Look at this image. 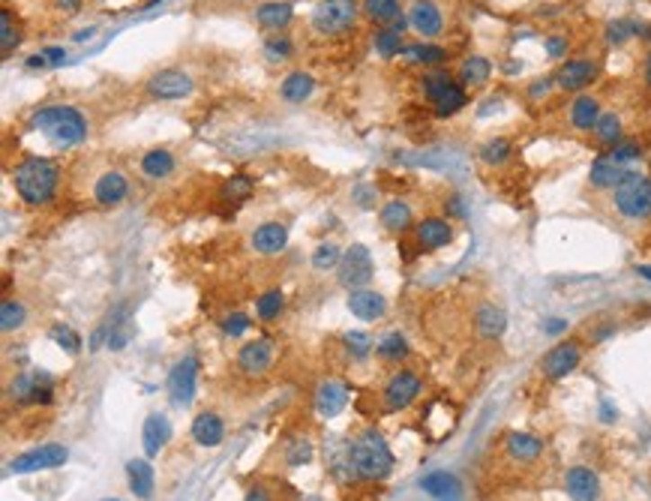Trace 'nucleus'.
<instances>
[{"label": "nucleus", "mask_w": 651, "mask_h": 501, "mask_svg": "<svg viewBox=\"0 0 651 501\" xmlns=\"http://www.w3.org/2000/svg\"><path fill=\"white\" fill-rule=\"evenodd\" d=\"M24 132L40 136L42 141H49L51 148H78L82 141H87V121L76 105H40L33 109V114L24 123Z\"/></svg>", "instance_id": "obj_1"}, {"label": "nucleus", "mask_w": 651, "mask_h": 501, "mask_svg": "<svg viewBox=\"0 0 651 501\" xmlns=\"http://www.w3.org/2000/svg\"><path fill=\"white\" fill-rule=\"evenodd\" d=\"M13 190L15 195L28 204V208H42L58 195L60 186V166L49 157H24L22 163L13 168Z\"/></svg>", "instance_id": "obj_2"}, {"label": "nucleus", "mask_w": 651, "mask_h": 501, "mask_svg": "<svg viewBox=\"0 0 651 501\" xmlns=\"http://www.w3.org/2000/svg\"><path fill=\"white\" fill-rule=\"evenodd\" d=\"M349 462L358 478L367 480H385L394 471V453H390L388 442L381 438L376 429H367L352 442L349 447Z\"/></svg>", "instance_id": "obj_3"}, {"label": "nucleus", "mask_w": 651, "mask_h": 501, "mask_svg": "<svg viewBox=\"0 0 651 501\" xmlns=\"http://www.w3.org/2000/svg\"><path fill=\"white\" fill-rule=\"evenodd\" d=\"M610 204L615 217L624 222H648L651 219V177L639 172H628L610 190Z\"/></svg>", "instance_id": "obj_4"}, {"label": "nucleus", "mask_w": 651, "mask_h": 501, "mask_svg": "<svg viewBox=\"0 0 651 501\" xmlns=\"http://www.w3.org/2000/svg\"><path fill=\"white\" fill-rule=\"evenodd\" d=\"M361 19L358 0H318L312 10V28L321 37H343V33L354 31Z\"/></svg>", "instance_id": "obj_5"}, {"label": "nucleus", "mask_w": 651, "mask_h": 501, "mask_svg": "<svg viewBox=\"0 0 651 501\" xmlns=\"http://www.w3.org/2000/svg\"><path fill=\"white\" fill-rule=\"evenodd\" d=\"M583 354H585V345L583 339H561L558 345H552L547 354L540 357V375L547 381H561L567 379L570 372L579 370V363H583Z\"/></svg>", "instance_id": "obj_6"}, {"label": "nucleus", "mask_w": 651, "mask_h": 501, "mask_svg": "<svg viewBox=\"0 0 651 501\" xmlns=\"http://www.w3.org/2000/svg\"><path fill=\"white\" fill-rule=\"evenodd\" d=\"M6 393H10V399L22 402V406H51L55 402V379L42 370L19 372Z\"/></svg>", "instance_id": "obj_7"}, {"label": "nucleus", "mask_w": 651, "mask_h": 501, "mask_svg": "<svg viewBox=\"0 0 651 501\" xmlns=\"http://www.w3.org/2000/svg\"><path fill=\"white\" fill-rule=\"evenodd\" d=\"M340 273V285L349 291L367 289L376 276V262H372V253L363 244H352L349 249H343V262L336 267Z\"/></svg>", "instance_id": "obj_8"}, {"label": "nucleus", "mask_w": 651, "mask_h": 501, "mask_svg": "<svg viewBox=\"0 0 651 501\" xmlns=\"http://www.w3.org/2000/svg\"><path fill=\"white\" fill-rule=\"evenodd\" d=\"M421 390H424V381L415 370H397L388 379L385 390H381V399H385L388 411H403L408 406H415Z\"/></svg>", "instance_id": "obj_9"}, {"label": "nucleus", "mask_w": 651, "mask_h": 501, "mask_svg": "<svg viewBox=\"0 0 651 501\" xmlns=\"http://www.w3.org/2000/svg\"><path fill=\"white\" fill-rule=\"evenodd\" d=\"M145 91L154 96V100L163 103H174V100H186L195 91V82L183 69H159L145 82Z\"/></svg>", "instance_id": "obj_10"}, {"label": "nucleus", "mask_w": 651, "mask_h": 501, "mask_svg": "<svg viewBox=\"0 0 651 501\" xmlns=\"http://www.w3.org/2000/svg\"><path fill=\"white\" fill-rule=\"evenodd\" d=\"M601 76V60L594 58H570L556 69V87L567 94H579L585 91L588 85H594V78Z\"/></svg>", "instance_id": "obj_11"}, {"label": "nucleus", "mask_w": 651, "mask_h": 501, "mask_svg": "<svg viewBox=\"0 0 651 501\" xmlns=\"http://www.w3.org/2000/svg\"><path fill=\"white\" fill-rule=\"evenodd\" d=\"M195 381H199V357L183 354L168 372V393H172L174 406L186 408L195 399Z\"/></svg>", "instance_id": "obj_12"}, {"label": "nucleus", "mask_w": 651, "mask_h": 501, "mask_svg": "<svg viewBox=\"0 0 651 501\" xmlns=\"http://www.w3.org/2000/svg\"><path fill=\"white\" fill-rule=\"evenodd\" d=\"M69 460V451L64 444L58 442H49V444H40L33 447V451L15 456L10 462V471L15 474H31V471H46V469H58V465H64Z\"/></svg>", "instance_id": "obj_13"}, {"label": "nucleus", "mask_w": 651, "mask_h": 501, "mask_svg": "<svg viewBox=\"0 0 651 501\" xmlns=\"http://www.w3.org/2000/svg\"><path fill=\"white\" fill-rule=\"evenodd\" d=\"M412 231H415V246L421 249V253H439V249L450 246L453 235H457L453 222L444 217H424Z\"/></svg>", "instance_id": "obj_14"}, {"label": "nucleus", "mask_w": 651, "mask_h": 501, "mask_svg": "<svg viewBox=\"0 0 651 501\" xmlns=\"http://www.w3.org/2000/svg\"><path fill=\"white\" fill-rule=\"evenodd\" d=\"M502 451L513 465H534L543 456V451H547V444H543V438H538V435L516 433L513 429V433H504Z\"/></svg>", "instance_id": "obj_15"}, {"label": "nucleus", "mask_w": 651, "mask_h": 501, "mask_svg": "<svg viewBox=\"0 0 651 501\" xmlns=\"http://www.w3.org/2000/svg\"><path fill=\"white\" fill-rule=\"evenodd\" d=\"M129 195V177L120 168H105V172L94 181V201L100 208H118Z\"/></svg>", "instance_id": "obj_16"}, {"label": "nucleus", "mask_w": 651, "mask_h": 501, "mask_svg": "<svg viewBox=\"0 0 651 501\" xmlns=\"http://www.w3.org/2000/svg\"><path fill=\"white\" fill-rule=\"evenodd\" d=\"M276 357V345L273 339H253L237 352V370L244 375H264L273 366Z\"/></svg>", "instance_id": "obj_17"}, {"label": "nucleus", "mask_w": 651, "mask_h": 501, "mask_svg": "<svg viewBox=\"0 0 651 501\" xmlns=\"http://www.w3.org/2000/svg\"><path fill=\"white\" fill-rule=\"evenodd\" d=\"M565 492L570 501H601V478L588 465H570L565 471Z\"/></svg>", "instance_id": "obj_18"}, {"label": "nucleus", "mask_w": 651, "mask_h": 501, "mask_svg": "<svg viewBox=\"0 0 651 501\" xmlns=\"http://www.w3.org/2000/svg\"><path fill=\"white\" fill-rule=\"evenodd\" d=\"M471 321H475V334H477L480 339H486V343H495V339H502L504 330H507L504 309L498 307V303H493V300H480L477 307H475V316H471Z\"/></svg>", "instance_id": "obj_19"}, {"label": "nucleus", "mask_w": 651, "mask_h": 501, "mask_svg": "<svg viewBox=\"0 0 651 501\" xmlns=\"http://www.w3.org/2000/svg\"><path fill=\"white\" fill-rule=\"evenodd\" d=\"M408 24H412L421 37H439L444 31V13L435 0H415L412 13H408Z\"/></svg>", "instance_id": "obj_20"}, {"label": "nucleus", "mask_w": 651, "mask_h": 501, "mask_svg": "<svg viewBox=\"0 0 651 501\" xmlns=\"http://www.w3.org/2000/svg\"><path fill=\"white\" fill-rule=\"evenodd\" d=\"M253 249L258 255L271 258V255H280L285 246H289V228L282 226V222H262L255 231H253Z\"/></svg>", "instance_id": "obj_21"}, {"label": "nucleus", "mask_w": 651, "mask_h": 501, "mask_svg": "<svg viewBox=\"0 0 651 501\" xmlns=\"http://www.w3.org/2000/svg\"><path fill=\"white\" fill-rule=\"evenodd\" d=\"M421 489L435 501H459L462 498V483L457 474L450 471H430L421 478Z\"/></svg>", "instance_id": "obj_22"}, {"label": "nucleus", "mask_w": 651, "mask_h": 501, "mask_svg": "<svg viewBox=\"0 0 651 501\" xmlns=\"http://www.w3.org/2000/svg\"><path fill=\"white\" fill-rule=\"evenodd\" d=\"M349 406V388H345L343 381H321L318 390H316V408L321 417H336L340 411Z\"/></svg>", "instance_id": "obj_23"}, {"label": "nucleus", "mask_w": 651, "mask_h": 501, "mask_svg": "<svg viewBox=\"0 0 651 501\" xmlns=\"http://www.w3.org/2000/svg\"><path fill=\"white\" fill-rule=\"evenodd\" d=\"M379 219H381V228H385L388 235H403V231H408L415 226V210L406 199H390V201L381 204Z\"/></svg>", "instance_id": "obj_24"}, {"label": "nucleus", "mask_w": 651, "mask_h": 501, "mask_svg": "<svg viewBox=\"0 0 651 501\" xmlns=\"http://www.w3.org/2000/svg\"><path fill=\"white\" fill-rule=\"evenodd\" d=\"M172 442V420L159 411H150L145 420V429H141V444H145L147 456H156L163 447Z\"/></svg>", "instance_id": "obj_25"}, {"label": "nucleus", "mask_w": 651, "mask_h": 501, "mask_svg": "<svg viewBox=\"0 0 651 501\" xmlns=\"http://www.w3.org/2000/svg\"><path fill=\"white\" fill-rule=\"evenodd\" d=\"M601 114H603V105L592 94H579L576 100L567 105V118L579 132H592L594 123L601 121Z\"/></svg>", "instance_id": "obj_26"}, {"label": "nucleus", "mask_w": 651, "mask_h": 501, "mask_svg": "<svg viewBox=\"0 0 651 501\" xmlns=\"http://www.w3.org/2000/svg\"><path fill=\"white\" fill-rule=\"evenodd\" d=\"M450 58V51L444 46H435V42H415V46H406L399 51V60L412 67H426V69H439L444 60Z\"/></svg>", "instance_id": "obj_27"}, {"label": "nucleus", "mask_w": 651, "mask_h": 501, "mask_svg": "<svg viewBox=\"0 0 651 501\" xmlns=\"http://www.w3.org/2000/svg\"><path fill=\"white\" fill-rule=\"evenodd\" d=\"M349 309L352 316H358L361 321H376L388 312V300L372 289H358V291H349Z\"/></svg>", "instance_id": "obj_28"}, {"label": "nucleus", "mask_w": 651, "mask_h": 501, "mask_svg": "<svg viewBox=\"0 0 651 501\" xmlns=\"http://www.w3.org/2000/svg\"><path fill=\"white\" fill-rule=\"evenodd\" d=\"M222 438H226V424H222V417L217 411H201V415H195L192 420V442L201 444V447H217L222 444Z\"/></svg>", "instance_id": "obj_29"}, {"label": "nucleus", "mask_w": 651, "mask_h": 501, "mask_svg": "<svg viewBox=\"0 0 651 501\" xmlns=\"http://www.w3.org/2000/svg\"><path fill=\"white\" fill-rule=\"evenodd\" d=\"M291 19H294V6L285 4V0H267V4L255 6V22L271 33L285 31L291 24Z\"/></svg>", "instance_id": "obj_30"}, {"label": "nucleus", "mask_w": 651, "mask_h": 501, "mask_svg": "<svg viewBox=\"0 0 651 501\" xmlns=\"http://www.w3.org/2000/svg\"><path fill=\"white\" fill-rule=\"evenodd\" d=\"M489 76H493V64H489L484 55H468L459 64L457 82L466 87V91H477V87H484L489 82Z\"/></svg>", "instance_id": "obj_31"}, {"label": "nucleus", "mask_w": 651, "mask_h": 501, "mask_svg": "<svg viewBox=\"0 0 651 501\" xmlns=\"http://www.w3.org/2000/svg\"><path fill=\"white\" fill-rule=\"evenodd\" d=\"M127 478H129V489L136 492L138 498H154V487H156V471L147 460H129L127 462Z\"/></svg>", "instance_id": "obj_32"}, {"label": "nucleus", "mask_w": 651, "mask_h": 501, "mask_svg": "<svg viewBox=\"0 0 651 501\" xmlns=\"http://www.w3.org/2000/svg\"><path fill=\"white\" fill-rule=\"evenodd\" d=\"M628 174V168L624 166H615L610 157H597L592 163V172H588V186L592 190H612L615 183L621 181V177Z\"/></svg>", "instance_id": "obj_33"}, {"label": "nucleus", "mask_w": 651, "mask_h": 501, "mask_svg": "<svg viewBox=\"0 0 651 501\" xmlns=\"http://www.w3.org/2000/svg\"><path fill=\"white\" fill-rule=\"evenodd\" d=\"M403 33H406V22L399 19L394 24H388V28H381L376 37H372V46H376V51L385 60L390 58H399V51H403Z\"/></svg>", "instance_id": "obj_34"}, {"label": "nucleus", "mask_w": 651, "mask_h": 501, "mask_svg": "<svg viewBox=\"0 0 651 501\" xmlns=\"http://www.w3.org/2000/svg\"><path fill=\"white\" fill-rule=\"evenodd\" d=\"M592 136H594V145L597 148H615L619 141H624V127H621V118L615 112H603L601 114V121L594 123V130H592Z\"/></svg>", "instance_id": "obj_35"}, {"label": "nucleus", "mask_w": 651, "mask_h": 501, "mask_svg": "<svg viewBox=\"0 0 651 501\" xmlns=\"http://www.w3.org/2000/svg\"><path fill=\"white\" fill-rule=\"evenodd\" d=\"M141 172H145L150 181H163L174 172V154L168 148H150L145 157H141Z\"/></svg>", "instance_id": "obj_36"}, {"label": "nucleus", "mask_w": 651, "mask_h": 501, "mask_svg": "<svg viewBox=\"0 0 651 501\" xmlns=\"http://www.w3.org/2000/svg\"><path fill=\"white\" fill-rule=\"evenodd\" d=\"M312 91H316V78H312L309 73H303V69H298V73H289L282 78V85H280V94H282L285 103L309 100Z\"/></svg>", "instance_id": "obj_37"}, {"label": "nucleus", "mask_w": 651, "mask_h": 501, "mask_svg": "<svg viewBox=\"0 0 651 501\" xmlns=\"http://www.w3.org/2000/svg\"><path fill=\"white\" fill-rule=\"evenodd\" d=\"M361 10L372 24H381V28H388V24L403 19V6H399V0H363Z\"/></svg>", "instance_id": "obj_38"}, {"label": "nucleus", "mask_w": 651, "mask_h": 501, "mask_svg": "<svg viewBox=\"0 0 651 501\" xmlns=\"http://www.w3.org/2000/svg\"><path fill=\"white\" fill-rule=\"evenodd\" d=\"M457 85V76H450L448 69L439 67V69H426L421 76V91L430 103H435L444 91H450V87Z\"/></svg>", "instance_id": "obj_39"}, {"label": "nucleus", "mask_w": 651, "mask_h": 501, "mask_svg": "<svg viewBox=\"0 0 651 501\" xmlns=\"http://www.w3.org/2000/svg\"><path fill=\"white\" fill-rule=\"evenodd\" d=\"M19 46H22V28L15 24L10 6H4V10H0V55L10 58Z\"/></svg>", "instance_id": "obj_40"}, {"label": "nucleus", "mask_w": 651, "mask_h": 501, "mask_svg": "<svg viewBox=\"0 0 651 501\" xmlns=\"http://www.w3.org/2000/svg\"><path fill=\"white\" fill-rule=\"evenodd\" d=\"M466 105H468V91L457 82V85L450 87V91H444L439 100L433 103V109H435V114H439V118H453V114H459L462 109H466Z\"/></svg>", "instance_id": "obj_41"}, {"label": "nucleus", "mask_w": 651, "mask_h": 501, "mask_svg": "<svg viewBox=\"0 0 651 501\" xmlns=\"http://www.w3.org/2000/svg\"><path fill=\"white\" fill-rule=\"evenodd\" d=\"M255 190V177L249 174H231L228 181H222V190H219V199L228 201V204H237V201H246L249 195Z\"/></svg>", "instance_id": "obj_42"}, {"label": "nucleus", "mask_w": 651, "mask_h": 501, "mask_svg": "<svg viewBox=\"0 0 651 501\" xmlns=\"http://www.w3.org/2000/svg\"><path fill=\"white\" fill-rule=\"evenodd\" d=\"M480 163L484 166H493V168H502L507 159L513 157V145H511V139H489L484 148H480Z\"/></svg>", "instance_id": "obj_43"}, {"label": "nucleus", "mask_w": 651, "mask_h": 501, "mask_svg": "<svg viewBox=\"0 0 651 501\" xmlns=\"http://www.w3.org/2000/svg\"><path fill=\"white\" fill-rule=\"evenodd\" d=\"M24 321H28V307L15 298H4V303H0V327H4V334L24 327Z\"/></svg>", "instance_id": "obj_44"}, {"label": "nucleus", "mask_w": 651, "mask_h": 501, "mask_svg": "<svg viewBox=\"0 0 651 501\" xmlns=\"http://www.w3.org/2000/svg\"><path fill=\"white\" fill-rule=\"evenodd\" d=\"M376 352H379L381 361L399 363V361H406V357L412 354V348H408V343H406V336H403V334H388V336L376 345Z\"/></svg>", "instance_id": "obj_45"}, {"label": "nucleus", "mask_w": 651, "mask_h": 501, "mask_svg": "<svg viewBox=\"0 0 651 501\" xmlns=\"http://www.w3.org/2000/svg\"><path fill=\"white\" fill-rule=\"evenodd\" d=\"M255 312H258V318H262V321H276L285 312V294L280 289L264 291L262 298L255 300Z\"/></svg>", "instance_id": "obj_46"}, {"label": "nucleus", "mask_w": 651, "mask_h": 501, "mask_svg": "<svg viewBox=\"0 0 651 501\" xmlns=\"http://www.w3.org/2000/svg\"><path fill=\"white\" fill-rule=\"evenodd\" d=\"M49 336H51V343L64 348L67 354H78V352H82V336H78L69 325H51Z\"/></svg>", "instance_id": "obj_47"}, {"label": "nucleus", "mask_w": 651, "mask_h": 501, "mask_svg": "<svg viewBox=\"0 0 651 501\" xmlns=\"http://www.w3.org/2000/svg\"><path fill=\"white\" fill-rule=\"evenodd\" d=\"M340 262H343V249L336 244H318L316 253H312L316 271H334V267H340Z\"/></svg>", "instance_id": "obj_48"}, {"label": "nucleus", "mask_w": 651, "mask_h": 501, "mask_svg": "<svg viewBox=\"0 0 651 501\" xmlns=\"http://www.w3.org/2000/svg\"><path fill=\"white\" fill-rule=\"evenodd\" d=\"M639 24L637 22H630V19H619V22H612L610 28H606V42L610 46H621V42H628L630 37H639Z\"/></svg>", "instance_id": "obj_49"}, {"label": "nucleus", "mask_w": 651, "mask_h": 501, "mask_svg": "<svg viewBox=\"0 0 651 501\" xmlns=\"http://www.w3.org/2000/svg\"><path fill=\"white\" fill-rule=\"evenodd\" d=\"M343 345L349 348V354L352 357H358V361H363V357H367L372 348V336L370 334H363V330H349V334L343 336Z\"/></svg>", "instance_id": "obj_50"}, {"label": "nucleus", "mask_w": 651, "mask_h": 501, "mask_svg": "<svg viewBox=\"0 0 651 501\" xmlns=\"http://www.w3.org/2000/svg\"><path fill=\"white\" fill-rule=\"evenodd\" d=\"M606 157H610L615 166H624V168H628L630 163H637V159L642 157V148L637 145V141H619V145H615V148L606 150Z\"/></svg>", "instance_id": "obj_51"}, {"label": "nucleus", "mask_w": 651, "mask_h": 501, "mask_svg": "<svg viewBox=\"0 0 651 501\" xmlns=\"http://www.w3.org/2000/svg\"><path fill=\"white\" fill-rule=\"evenodd\" d=\"M291 55V40L289 37H267L264 40V58L273 60V64H280Z\"/></svg>", "instance_id": "obj_52"}, {"label": "nucleus", "mask_w": 651, "mask_h": 501, "mask_svg": "<svg viewBox=\"0 0 651 501\" xmlns=\"http://www.w3.org/2000/svg\"><path fill=\"white\" fill-rule=\"evenodd\" d=\"M222 325V334H228V336H244L249 327H253V321H249L246 312H228L226 318L219 321Z\"/></svg>", "instance_id": "obj_53"}, {"label": "nucleus", "mask_w": 651, "mask_h": 501, "mask_svg": "<svg viewBox=\"0 0 651 501\" xmlns=\"http://www.w3.org/2000/svg\"><path fill=\"white\" fill-rule=\"evenodd\" d=\"M309 460H312V444L307 442V438H303V442L289 444V451H285V462L294 465V469L303 465V462H309Z\"/></svg>", "instance_id": "obj_54"}, {"label": "nucleus", "mask_w": 651, "mask_h": 501, "mask_svg": "<svg viewBox=\"0 0 651 501\" xmlns=\"http://www.w3.org/2000/svg\"><path fill=\"white\" fill-rule=\"evenodd\" d=\"M552 85H556V78H538V82H531V87H529V96L531 100H540V96H547L549 91H552Z\"/></svg>", "instance_id": "obj_55"}, {"label": "nucleus", "mask_w": 651, "mask_h": 501, "mask_svg": "<svg viewBox=\"0 0 651 501\" xmlns=\"http://www.w3.org/2000/svg\"><path fill=\"white\" fill-rule=\"evenodd\" d=\"M565 49H567V40H565V37H549V40H547L549 58H561V55H565Z\"/></svg>", "instance_id": "obj_56"}, {"label": "nucleus", "mask_w": 651, "mask_h": 501, "mask_svg": "<svg viewBox=\"0 0 651 501\" xmlns=\"http://www.w3.org/2000/svg\"><path fill=\"white\" fill-rule=\"evenodd\" d=\"M42 55L49 58V64H60V60L67 58V51H64V49H58V46H51V49H46V51H42Z\"/></svg>", "instance_id": "obj_57"}, {"label": "nucleus", "mask_w": 651, "mask_h": 501, "mask_svg": "<svg viewBox=\"0 0 651 501\" xmlns=\"http://www.w3.org/2000/svg\"><path fill=\"white\" fill-rule=\"evenodd\" d=\"M246 501H271V498H267V492L262 487H253L246 492Z\"/></svg>", "instance_id": "obj_58"}, {"label": "nucleus", "mask_w": 651, "mask_h": 501, "mask_svg": "<svg viewBox=\"0 0 651 501\" xmlns=\"http://www.w3.org/2000/svg\"><path fill=\"white\" fill-rule=\"evenodd\" d=\"M46 64H49V58L42 55V51H40V55H31V58H28V67H31V69H37V67L42 69Z\"/></svg>", "instance_id": "obj_59"}, {"label": "nucleus", "mask_w": 651, "mask_h": 501, "mask_svg": "<svg viewBox=\"0 0 651 501\" xmlns=\"http://www.w3.org/2000/svg\"><path fill=\"white\" fill-rule=\"evenodd\" d=\"M637 273L642 276V280L651 282V264H637Z\"/></svg>", "instance_id": "obj_60"}, {"label": "nucleus", "mask_w": 651, "mask_h": 501, "mask_svg": "<svg viewBox=\"0 0 651 501\" xmlns=\"http://www.w3.org/2000/svg\"><path fill=\"white\" fill-rule=\"evenodd\" d=\"M58 4H60V6H67V10H76L78 0H58Z\"/></svg>", "instance_id": "obj_61"}, {"label": "nucleus", "mask_w": 651, "mask_h": 501, "mask_svg": "<svg viewBox=\"0 0 651 501\" xmlns=\"http://www.w3.org/2000/svg\"><path fill=\"white\" fill-rule=\"evenodd\" d=\"M646 78H648V87H651V55H648V64H646Z\"/></svg>", "instance_id": "obj_62"}, {"label": "nucleus", "mask_w": 651, "mask_h": 501, "mask_svg": "<svg viewBox=\"0 0 651 501\" xmlns=\"http://www.w3.org/2000/svg\"><path fill=\"white\" fill-rule=\"evenodd\" d=\"M105 501H120V498H105Z\"/></svg>", "instance_id": "obj_63"}]
</instances>
